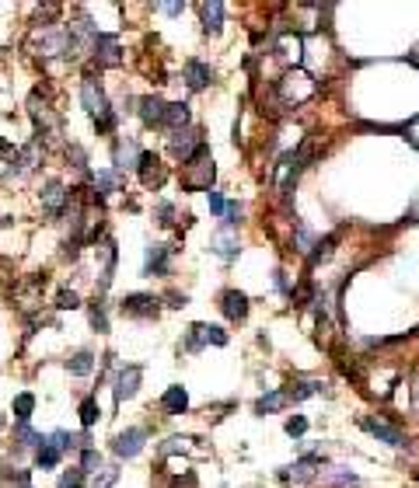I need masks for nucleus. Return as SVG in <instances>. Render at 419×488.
<instances>
[{
	"instance_id": "1",
	"label": "nucleus",
	"mask_w": 419,
	"mask_h": 488,
	"mask_svg": "<svg viewBox=\"0 0 419 488\" xmlns=\"http://www.w3.org/2000/svg\"><path fill=\"white\" fill-rule=\"evenodd\" d=\"M81 105L88 108V116L98 123V129H112L116 116H112L109 101H105V91L98 87V81H84L81 84Z\"/></svg>"
},
{
	"instance_id": "2",
	"label": "nucleus",
	"mask_w": 419,
	"mask_h": 488,
	"mask_svg": "<svg viewBox=\"0 0 419 488\" xmlns=\"http://www.w3.org/2000/svg\"><path fill=\"white\" fill-rule=\"evenodd\" d=\"M214 185V157H210V147L203 143L189 160H185V189H203L210 192Z\"/></svg>"
},
{
	"instance_id": "3",
	"label": "nucleus",
	"mask_w": 419,
	"mask_h": 488,
	"mask_svg": "<svg viewBox=\"0 0 419 488\" xmlns=\"http://www.w3.org/2000/svg\"><path fill=\"white\" fill-rule=\"evenodd\" d=\"M203 346H227V332L217 328V324H192L185 339V352H199Z\"/></svg>"
},
{
	"instance_id": "4",
	"label": "nucleus",
	"mask_w": 419,
	"mask_h": 488,
	"mask_svg": "<svg viewBox=\"0 0 419 488\" xmlns=\"http://www.w3.org/2000/svg\"><path fill=\"white\" fill-rule=\"evenodd\" d=\"M203 147V140H199V133L192 129V126H182V129H172V136H168V150H172V157H178L182 165Z\"/></svg>"
},
{
	"instance_id": "5",
	"label": "nucleus",
	"mask_w": 419,
	"mask_h": 488,
	"mask_svg": "<svg viewBox=\"0 0 419 488\" xmlns=\"http://www.w3.org/2000/svg\"><path fill=\"white\" fill-rule=\"evenodd\" d=\"M140 381H143V370H140V366H123V370L116 373V401L123 405L126 398H133L136 388H140Z\"/></svg>"
},
{
	"instance_id": "6",
	"label": "nucleus",
	"mask_w": 419,
	"mask_h": 488,
	"mask_svg": "<svg viewBox=\"0 0 419 488\" xmlns=\"http://www.w3.org/2000/svg\"><path fill=\"white\" fill-rule=\"evenodd\" d=\"M94 60H98V67H119L123 52H119L116 35H101L98 32V39H94Z\"/></svg>"
},
{
	"instance_id": "7",
	"label": "nucleus",
	"mask_w": 419,
	"mask_h": 488,
	"mask_svg": "<svg viewBox=\"0 0 419 488\" xmlns=\"http://www.w3.org/2000/svg\"><path fill=\"white\" fill-rule=\"evenodd\" d=\"M143 440H147V432L133 425V429L119 432L116 443H112V450H116V457H136V454L143 450Z\"/></svg>"
},
{
	"instance_id": "8",
	"label": "nucleus",
	"mask_w": 419,
	"mask_h": 488,
	"mask_svg": "<svg viewBox=\"0 0 419 488\" xmlns=\"http://www.w3.org/2000/svg\"><path fill=\"white\" fill-rule=\"evenodd\" d=\"M157 300L154 297H147V293H130L126 300H123V314H130V317H157Z\"/></svg>"
},
{
	"instance_id": "9",
	"label": "nucleus",
	"mask_w": 419,
	"mask_h": 488,
	"mask_svg": "<svg viewBox=\"0 0 419 488\" xmlns=\"http://www.w3.org/2000/svg\"><path fill=\"white\" fill-rule=\"evenodd\" d=\"M165 98H157V94H147L140 98V119L143 126H165Z\"/></svg>"
},
{
	"instance_id": "10",
	"label": "nucleus",
	"mask_w": 419,
	"mask_h": 488,
	"mask_svg": "<svg viewBox=\"0 0 419 488\" xmlns=\"http://www.w3.org/2000/svg\"><path fill=\"white\" fill-rule=\"evenodd\" d=\"M168 251L165 244H150L147 248V258H143V276H165L168 273Z\"/></svg>"
},
{
	"instance_id": "11",
	"label": "nucleus",
	"mask_w": 419,
	"mask_h": 488,
	"mask_svg": "<svg viewBox=\"0 0 419 488\" xmlns=\"http://www.w3.org/2000/svg\"><path fill=\"white\" fill-rule=\"evenodd\" d=\"M238 234H234V227H221L217 234H214V255H221L224 262H234L238 258Z\"/></svg>"
},
{
	"instance_id": "12",
	"label": "nucleus",
	"mask_w": 419,
	"mask_h": 488,
	"mask_svg": "<svg viewBox=\"0 0 419 488\" xmlns=\"http://www.w3.org/2000/svg\"><path fill=\"white\" fill-rule=\"evenodd\" d=\"M221 310H224V317H231V321H245V317H248V297H245L241 290H227V293L221 297Z\"/></svg>"
},
{
	"instance_id": "13",
	"label": "nucleus",
	"mask_w": 419,
	"mask_h": 488,
	"mask_svg": "<svg viewBox=\"0 0 419 488\" xmlns=\"http://www.w3.org/2000/svg\"><path fill=\"white\" fill-rule=\"evenodd\" d=\"M360 425H363L367 432H374L378 440H385L388 447H405V436H402L395 425H385V422H378V418H363Z\"/></svg>"
},
{
	"instance_id": "14",
	"label": "nucleus",
	"mask_w": 419,
	"mask_h": 488,
	"mask_svg": "<svg viewBox=\"0 0 419 488\" xmlns=\"http://www.w3.org/2000/svg\"><path fill=\"white\" fill-rule=\"evenodd\" d=\"M199 18H203V32L206 35H217L221 25H224V4H199Z\"/></svg>"
},
{
	"instance_id": "15",
	"label": "nucleus",
	"mask_w": 419,
	"mask_h": 488,
	"mask_svg": "<svg viewBox=\"0 0 419 488\" xmlns=\"http://www.w3.org/2000/svg\"><path fill=\"white\" fill-rule=\"evenodd\" d=\"M49 443L57 447L60 454H70V450H88V432H52Z\"/></svg>"
},
{
	"instance_id": "16",
	"label": "nucleus",
	"mask_w": 419,
	"mask_h": 488,
	"mask_svg": "<svg viewBox=\"0 0 419 488\" xmlns=\"http://www.w3.org/2000/svg\"><path fill=\"white\" fill-rule=\"evenodd\" d=\"M210 81H214V70H210L206 63H199V60H189V63H185V84H189L192 91H203Z\"/></svg>"
},
{
	"instance_id": "17",
	"label": "nucleus",
	"mask_w": 419,
	"mask_h": 488,
	"mask_svg": "<svg viewBox=\"0 0 419 488\" xmlns=\"http://www.w3.org/2000/svg\"><path fill=\"white\" fill-rule=\"evenodd\" d=\"M318 464H322V457H314V454H311V457H300V460H297L294 467H287V471H283V481H294V485H304V481H307V478L314 474L311 467H318Z\"/></svg>"
},
{
	"instance_id": "18",
	"label": "nucleus",
	"mask_w": 419,
	"mask_h": 488,
	"mask_svg": "<svg viewBox=\"0 0 419 488\" xmlns=\"http://www.w3.org/2000/svg\"><path fill=\"white\" fill-rule=\"evenodd\" d=\"M136 168H140V182L143 185H154V182H161V160H157L154 153H140V160H136Z\"/></svg>"
},
{
	"instance_id": "19",
	"label": "nucleus",
	"mask_w": 419,
	"mask_h": 488,
	"mask_svg": "<svg viewBox=\"0 0 419 488\" xmlns=\"http://www.w3.org/2000/svg\"><path fill=\"white\" fill-rule=\"evenodd\" d=\"M140 147L133 143V140H119L116 143V168L123 171V168H136V160H140Z\"/></svg>"
},
{
	"instance_id": "20",
	"label": "nucleus",
	"mask_w": 419,
	"mask_h": 488,
	"mask_svg": "<svg viewBox=\"0 0 419 488\" xmlns=\"http://www.w3.org/2000/svg\"><path fill=\"white\" fill-rule=\"evenodd\" d=\"M63 202H67L63 185H60V182H49V185H45V192H42V206H45L52 216H57V213L63 209Z\"/></svg>"
},
{
	"instance_id": "21",
	"label": "nucleus",
	"mask_w": 419,
	"mask_h": 488,
	"mask_svg": "<svg viewBox=\"0 0 419 488\" xmlns=\"http://www.w3.org/2000/svg\"><path fill=\"white\" fill-rule=\"evenodd\" d=\"M161 408H165V412H172V415H182V412L189 408V394H185V388H168V391H165V398H161Z\"/></svg>"
},
{
	"instance_id": "22",
	"label": "nucleus",
	"mask_w": 419,
	"mask_h": 488,
	"mask_svg": "<svg viewBox=\"0 0 419 488\" xmlns=\"http://www.w3.org/2000/svg\"><path fill=\"white\" fill-rule=\"evenodd\" d=\"M322 391H325V384H318V381H300V384L287 388L283 394H287V401H304V398H311V394H322Z\"/></svg>"
},
{
	"instance_id": "23",
	"label": "nucleus",
	"mask_w": 419,
	"mask_h": 488,
	"mask_svg": "<svg viewBox=\"0 0 419 488\" xmlns=\"http://www.w3.org/2000/svg\"><path fill=\"white\" fill-rule=\"evenodd\" d=\"M185 123H189V105H185V101H172V105L165 108V126L182 129Z\"/></svg>"
},
{
	"instance_id": "24",
	"label": "nucleus",
	"mask_w": 419,
	"mask_h": 488,
	"mask_svg": "<svg viewBox=\"0 0 419 488\" xmlns=\"http://www.w3.org/2000/svg\"><path fill=\"white\" fill-rule=\"evenodd\" d=\"M283 405H287V394H283V391H269V394H262V398L255 401V412L266 415V412H276V408H283Z\"/></svg>"
},
{
	"instance_id": "25",
	"label": "nucleus",
	"mask_w": 419,
	"mask_h": 488,
	"mask_svg": "<svg viewBox=\"0 0 419 488\" xmlns=\"http://www.w3.org/2000/svg\"><path fill=\"white\" fill-rule=\"evenodd\" d=\"M35 464L42 467V471H49V467H57L60 464V450L52 447L49 440H42V447H39V454H35Z\"/></svg>"
},
{
	"instance_id": "26",
	"label": "nucleus",
	"mask_w": 419,
	"mask_h": 488,
	"mask_svg": "<svg viewBox=\"0 0 419 488\" xmlns=\"http://www.w3.org/2000/svg\"><path fill=\"white\" fill-rule=\"evenodd\" d=\"M67 370H70L74 376H88V373L94 370V356H91V352H77L74 359H67Z\"/></svg>"
},
{
	"instance_id": "27",
	"label": "nucleus",
	"mask_w": 419,
	"mask_h": 488,
	"mask_svg": "<svg viewBox=\"0 0 419 488\" xmlns=\"http://www.w3.org/2000/svg\"><path fill=\"white\" fill-rule=\"evenodd\" d=\"M14 436H18V443H21V447H42V440H45V436H39V432H32V429H28V422H18Z\"/></svg>"
},
{
	"instance_id": "28",
	"label": "nucleus",
	"mask_w": 419,
	"mask_h": 488,
	"mask_svg": "<svg viewBox=\"0 0 419 488\" xmlns=\"http://www.w3.org/2000/svg\"><path fill=\"white\" fill-rule=\"evenodd\" d=\"M336 241H339V237H336V234H329L322 244H314L318 251H311V255H307V265H318L322 258H329V255H332V248H336Z\"/></svg>"
},
{
	"instance_id": "29",
	"label": "nucleus",
	"mask_w": 419,
	"mask_h": 488,
	"mask_svg": "<svg viewBox=\"0 0 419 488\" xmlns=\"http://www.w3.org/2000/svg\"><path fill=\"white\" fill-rule=\"evenodd\" d=\"M88 317H91V328H94V332H109V314H105V307H101L98 300L91 304V314H88Z\"/></svg>"
},
{
	"instance_id": "30",
	"label": "nucleus",
	"mask_w": 419,
	"mask_h": 488,
	"mask_svg": "<svg viewBox=\"0 0 419 488\" xmlns=\"http://www.w3.org/2000/svg\"><path fill=\"white\" fill-rule=\"evenodd\" d=\"M32 408H35V398H32V394H18V398H14V415H18V422H28Z\"/></svg>"
},
{
	"instance_id": "31",
	"label": "nucleus",
	"mask_w": 419,
	"mask_h": 488,
	"mask_svg": "<svg viewBox=\"0 0 419 488\" xmlns=\"http://www.w3.org/2000/svg\"><path fill=\"white\" fill-rule=\"evenodd\" d=\"M81 471H84V474H98V471H101V454L88 447L84 457H81Z\"/></svg>"
},
{
	"instance_id": "32",
	"label": "nucleus",
	"mask_w": 419,
	"mask_h": 488,
	"mask_svg": "<svg viewBox=\"0 0 419 488\" xmlns=\"http://www.w3.org/2000/svg\"><path fill=\"white\" fill-rule=\"evenodd\" d=\"M98 415H101V412H98V401H94V398H84V405H81V422H84V425H94Z\"/></svg>"
},
{
	"instance_id": "33",
	"label": "nucleus",
	"mask_w": 419,
	"mask_h": 488,
	"mask_svg": "<svg viewBox=\"0 0 419 488\" xmlns=\"http://www.w3.org/2000/svg\"><path fill=\"white\" fill-rule=\"evenodd\" d=\"M94 189H98V195L116 192V175H112V171H101V175L94 178Z\"/></svg>"
},
{
	"instance_id": "34",
	"label": "nucleus",
	"mask_w": 419,
	"mask_h": 488,
	"mask_svg": "<svg viewBox=\"0 0 419 488\" xmlns=\"http://www.w3.org/2000/svg\"><path fill=\"white\" fill-rule=\"evenodd\" d=\"M60 488H84V471H81V467H70V471L60 478Z\"/></svg>"
},
{
	"instance_id": "35",
	"label": "nucleus",
	"mask_w": 419,
	"mask_h": 488,
	"mask_svg": "<svg viewBox=\"0 0 419 488\" xmlns=\"http://www.w3.org/2000/svg\"><path fill=\"white\" fill-rule=\"evenodd\" d=\"M57 307H60V310H74V307H81V297H77L74 290H63V293L57 297Z\"/></svg>"
},
{
	"instance_id": "36",
	"label": "nucleus",
	"mask_w": 419,
	"mask_h": 488,
	"mask_svg": "<svg viewBox=\"0 0 419 488\" xmlns=\"http://www.w3.org/2000/svg\"><path fill=\"white\" fill-rule=\"evenodd\" d=\"M206 202H210V213H217V216L227 209V202H224V195H221L217 189H210V192H206Z\"/></svg>"
},
{
	"instance_id": "37",
	"label": "nucleus",
	"mask_w": 419,
	"mask_h": 488,
	"mask_svg": "<svg viewBox=\"0 0 419 488\" xmlns=\"http://www.w3.org/2000/svg\"><path fill=\"white\" fill-rule=\"evenodd\" d=\"M287 432H290V436H304V432H307V418H304V415L287 418Z\"/></svg>"
},
{
	"instance_id": "38",
	"label": "nucleus",
	"mask_w": 419,
	"mask_h": 488,
	"mask_svg": "<svg viewBox=\"0 0 419 488\" xmlns=\"http://www.w3.org/2000/svg\"><path fill=\"white\" fill-rule=\"evenodd\" d=\"M224 213H227V224H224V227H238V224H241V216H245L241 202H231V206H227Z\"/></svg>"
},
{
	"instance_id": "39",
	"label": "nucleus",
	"mask_w": 419,
	"mask_h": 488,
	"mask_svg": "<svg viewBox=\"0 0 419 488\" xmlns=\"http://www.w3.org/2000/svg\"><path fill=\"white\" fill-rule=\"evenodd\" d=\"M297 244H300V251H307V248H311V231H307L304 224H297Z\"/></svg>"
},
{
	"instance_id": "40",
	"label": "nucleus",
	"mask_w": 419,
	"mask_h": 488,
	"mask_svg": "<svg viewBox=\"0 0 419 488\" xmlns=\"http://www.w3.org/2000/svg\"><path fill=\"white\" fill-rule=\"evenodd\" d=\"M157 224H172V202H161V206H157Z\"/></svg>"
},
{
	"instance_id": "41",
	"label": "nucleus",
	"mask_w": 419,
	"mask_h": 488,
	"mask_svg": "<svg viewBox=\"0 0 419 488\" xmlns=\"http://www.w3.org/2000/svg\"><path fill=\"white\" fill-rule=\"evenodd\" d=\"M161 11L175 18V14H182V11H185V4H161Z\"/></svg>"
},
{
	"instance_id": "42",
	"label": "nucleus",
	"mask_w": 419,
	"mask_h": 488,
	"mask_svg": "<svg viewBox=\"0 0 419 488\" xmlns=\"http://www.w3.org/2000/svg\"><path fill=\"white\" fill-rule=\"evenodd\" d=\"M168 300H172V307H185V304H189L185 293H168Z\"/></svg>"
},
{
	"instance_id": "43",
	"label": "nucleus",
	"mask_w": 419,
	"mask_h": 488,
	"mask_svg": "<svg viewBox=\"0 0 419 488\" xmlns=\"http://www.w3.org/2000/svg\"><path fill=\"white\" fill-rule=\"evenodd\" d=\"M276 290H287V273H276Z\"/></svg>"
},
{
	"instance_id": "44",
	"label": "nucleus",
	"mask_w": 419,
	"mask_h": 488,
	"mask_svg": "<svg viewBox=\"0 0 419 488\" xmlns=\"http://www.w3.org/2000/svg\"><path fill=\"white\" fill-rule=\"evenodd\" d=\"M0 425H4V422H0Z\"/></svg>"
}]
</instances>
